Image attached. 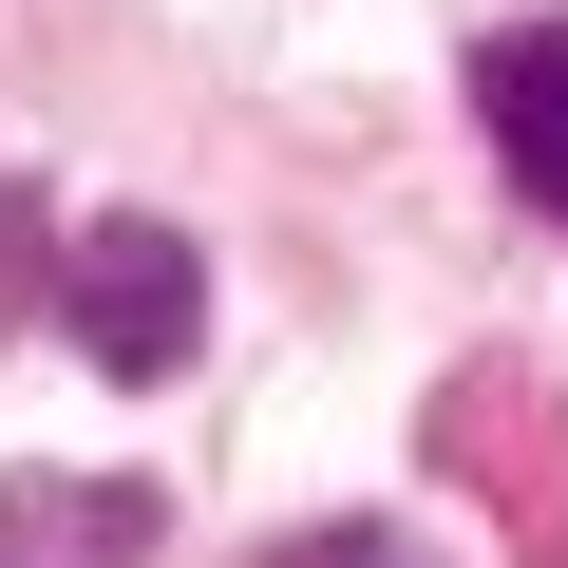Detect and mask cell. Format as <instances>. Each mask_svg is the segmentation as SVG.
<instances>
[{
    "label": "cell",
    "mask_w": 568,
    "mask_h": 568,
    "mask_svg": "<svg viewBox=\"0 0 568 568\" xmlns=\"http://www.w3.org/2000/svg\"><path fill=\"white\" fill-rule=\"evenodd\" d=\"M58 323H77V361H95V379H171V361H190V323H209V265H190V227H152V209H95V227L58 246Z\"/></svg>",
    "instance_id": "cell-1"
},
{
    "label": "cell",
    "mask_w": 568,
    "mask_h": 568,
    "mask_svg": "<svg viewBox=\"0 0 568 568\" xmlns=\"http://www.w3.org/2000/svg\"><path fill=\"white\" fill-rule=\"evenodd\" d=\"M474 133H493V171L568 227V20H493V39H474Z\"/></svg>",
    "instance_id": "cell-2"
},
{
    "label": "cell",
    "mask_w": 568,
    "mask_h": 568,
    "mask_svg": "<svg viewBox=\"0 0 568 568\" xmlns=\"http://www.w3.org/2000/svg\"><path fill=\"white\" fill-rule=\"evenodd\" d=\"M152 474H0V568H152Z\"/></svg>",
    "instance_id": "cell-3"
},
{
    "label": "cell",
    "mask_w": 568,
    "mask_h": 568,
    "mask_svg": "<svg viewBox=\"0 0 568 568\" xmlns=\"http://www.w3.org/2000/svg\"><path fill=\"white\" fill-rule=\"evenodd\" d=\"M284 568H417V549H398V530H304Z\"/></svg>",
    "instance_id": "cell-4"
}]
</instances>
